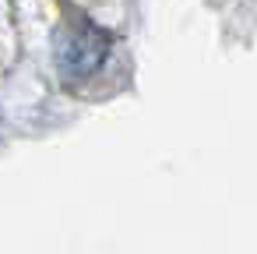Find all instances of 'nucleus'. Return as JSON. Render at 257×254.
<instances>
[{
	"label": "nucleus",
	"mask_w": 257,
	"mask_h": 254,
	"mask_svg": "<svg viewBox=\"0 0 257 254\" xmlns=\"http://www.w3.org/2000/svg\"><path fill=\"white\" fill-rule=\"evenodd\" d=\"M106 53H109L106 32H99L88 22L64 25L53 36V60H57V71H60L64 81H85V78H92L102 67Z\"/></svg>",
	"instance_id": "nucleus-1"
}]
</instances>
